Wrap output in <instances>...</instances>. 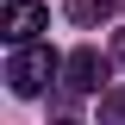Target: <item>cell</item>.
Masks as SVG:
<instances>
[{"label": "cell", "mask_w": 125, "mask_h": 125, "mask_svg": "<svg viewBox=\"0 0 125 125\" xmlns=\"http://www.w3.org/2000/svg\"><path fill=\"white\" fill-rule=\"evenodd\" d=\"M119 13V0H69V19L75 25H100V19Z\"/></svg>", "instance_id": "277c9868"}, {"label": "cell", "mask_w": 125, "mask_h": 125, "mask_svg": "<svg viewBox=\"0 0 125 125\" xmlns=\"http://www.w3.org/2000/svg\"><path fill=\"white\" fill-rule=\"evenodd\" d=\"M113 56H119V62H125V31H119V38H113Z\"/></svg>", "instance_id": "8992f818"}, {"label": "cell", "mask_w": 125, "mask_h": 125, "mask_svg": "<svg viewBox=\"0 0 125 125\" xmlns=\"http://www.w3.org/2000/svg\"><path fill=\"white\" fill-rule=\"evenodd\" d=\"M44 25H50V13L38 6V0H13V6H6V44L13 50H31Z\"/></svg>", "instance_id": "3957f363"}, {"label": "cell", "mask_w": 125, "mask_h": 125, "mask_svg": "<svg viewBox=\"0 0 125 125\" xmlns=\"http://www.w3.org/2000/svg\"><path fill=\"white\" fill-rule=\"evenodd\" d=\"M62 62L50 56V44H31V50H13V62H6V81H13L19 100H31V94H44L50 75H56Z\"/></svg>", "instance_id": "6da1fadb"}, {"label": "cell", "mask_w": 125, "mask_h": 125, "mask_svg": "<svg viewBox=\"0 0 125 125\" xmlns=\"http://www.w3.org/2000/svg\"><path fill=\"white\" fill-rule=\"evenodd\" d=\"M100 125H125V88H113L100 100Z\"/></svg>", "instance_id": "5b68a950"}, {"label": "cell", "mask_w": 125, "mask_h": 125, "mask_svg": "<svg viewBox=\"0 0 125 125\" xmlns=\"http://www.w3.org/2000/svg\"><path fill=\"white\" fill-rule=\"evenodd\" d=\"M56 125H75V119H56Z\"/></svg>", "instance_id": "52a82bcc"}, {"label": "cell", "mask_w": 125, "mask_h": 125, "mask_svg": "<svg viewBox=\"0 0 125 125\" xmlns=\"http://www.w3.org/2000/svg\"><path fill=\"white\" fill-rule=\"evenodd\" d=\"M100 81H106V62H100V50H75V56L62 62V94H69V100L94 94Z\"/></svg>", "instance_id": "7a4b0ae2"}]
</instances>
